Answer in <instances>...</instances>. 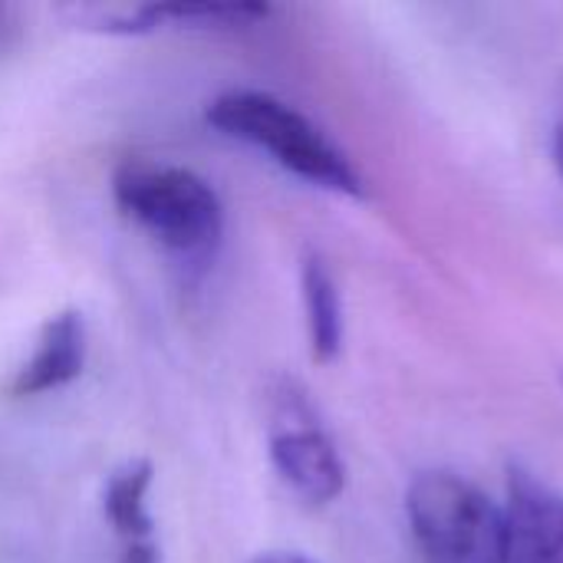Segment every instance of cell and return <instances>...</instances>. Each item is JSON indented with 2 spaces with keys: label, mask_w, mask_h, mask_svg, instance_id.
Returning a JSON list of instances; mask_svg holds the SVG:
<instances>
[{
  "label": "cell",
  "mask_w": 563,
  "mask_h": 563,
  "mask_svg": "<svg viewBox=\"0 0 563 563\" xmlns=\"http://www.w3.org/2000/svg\"><path fill=\"white\" fill-rule=\"evenodd\" d=\"M86 366V323L79 310H59L53 313L36 336V346L30 360L16 369L10 379V393L16 399H33L56 393L79 379Z\"/></svg>",
  "instance_id": "ba28073f"
},
{
  "label": "cell",
  "mask_w": 563,
  "mask_h": 563,
  "mask_svg": "<svg viewBox=\"0 0 563 563\" xmlns=\"http://www.w3.org/2000/svg\"><path fill=\"white\" fill-rule=\"evenodd\" d=\"M508 563H563V495L511 465L508 472Z\"/></svg>",
  "instance_id": "5b68a950"
},
{
  "label": "cell",
  "mask_w": 563,
  "mask_h": 563,
  "mask_svg": "<svg viewBox=\"0 0 563 563\" xmlns=\"http://www.w3.org/2000/svg\"><path fill=\"white\" fill-rule=\"evenodd\" d=\"M554 162H558V168H561L563 175V112L561 119H558V129H554Z\"/></svg>",
  "instance_id": "8fae6325"
},
{
  "label": "cell",
  "mask_w": 563,
  "mask_h": 563,
  "mask_svg": "<svg viewBox=\"0 0 563 563\" xmlns=\"http://www.w3.org/2000/svg\"><path fill=\"white\" fill-rule=\"evenodd\" d=\"M271 465L280 482L307 505H330L346 488V465L333 445V439L320 429L310 406L294 396L280 393L277 412L271 422L267 439Z\"/></svg>",
  "instance_id": "277c9868"
},
{
  "label": "cell",
  "mask_w": 563,
  "mask_h": 563,
  "mask_svg": "<svg viewBox=\"0 0 563 563\" xmlns=\"http://www.w3.org/2000/svg\"><path fill=\"white\" fill-rule=\"evenodd\" d=\"M208 125L228 139H238L264 155H271L284 172L336 191L350 198H363L366 185L346 152L323 135L317 122H310L290 102L261 92V89H231L221 92L208 112Z\"/></svg>",
  "instance_id": "7a4b0ae2"
},
{
  "label": "cell",
  "mask_w": 563,
  "mask_h": 563,
  "mask_svg": "<svg viewBox=\"0 0 563 563\" xmlns=\"http://www.w3.org/2000/svg\"><path fill=\"white\" fill-rule=\"evenodd\" d=\"M251 563H317L307 554H297V551H271V554H261Z\"/></svg>",
  "instance_id": "30bf717a"
},
{
  "label": "cell",
  "mask_w": 563,
  "mask_h": 563,
  "mask_svg": "<svg viewBox=\"0 0 563 563\" xmlns=\"http://www.w3.org/2000/svg\"><path fill=\"white\" fill-rule=\"evenodd\" d=\"M300 297L307 313V340L313 363H333L343 350V300L333 271L320 254L300 264Z\"/></svg>",
  "instance_id": "9c48e42d"
},
{
  "label": "cell",
  "mask_w": 563,
  "mask_h": 563,
  "mask_svg": "<svg viewBox=\"0 0 563 563\" xmlns=\"http://www.w3.org/2000/svg\"><path fill=\"white\" fill-rule=\"evenodd\" d=\"M406 518L429 563H508L505 508L452 472H422L406 492Z\"/></svg>",
  "instance_id": "3957f363"
},
{
  "label": "cell",
  "mask_w": 563,
  "mask_h": 563,
  "mask_svg": "<svg viewBox=\"0 0 563 563\" xmlns=\"http://www.w3.org/2000/svg\"><path fill=\"white\" fill-rule=\"evenodd\" d=\"M152 478L155 468L148 459H129L102 482V518L119 541V563H162L148 511Z\"/></svg>",
  "instance_id": "52a82bcc"
},
{
  "label": "cell",
  "mask_w": 563,
  "mask_h": 563,
  "mask_svg": "<svg viewBox=\"0 0 563 563\" xmlns=\"http://www.w3.org/2000/svg\"><path fill=\"white\" fill-rule=\"evenodd\" d=\"M264 3H142V7H89L79 13L82 23L119 33L142 36L155 30H234L267 20Z\"/></svg>",
  "instance_id": "8992f818"
},
{
  "label": "cell",
  "mask_w": 563,
  "mask_h": 563,
  "mask_svg": "<svg viewBox=\"0 0 563 563\" xmlns=\"http://www.w3.org/2000/svg\"><path fill=\"white\" fill-rule=\"evenodd\" d=\"M112 198L129 221L188 267H205L224 238L218 191L185 165L125 158L112 172Z\"/></svg>",
  "instance_id": "6da1fadb"
}]
</instances>
